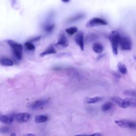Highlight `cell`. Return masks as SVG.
Returning a JSON list of instances; mask_svg holds the SVG:
<instances>
[{"mask_svg":"<svg viewBox=\"0 0 136 136\" xmlns=\"http://www.w3.org/2000/svg\"><path fill=\"white\" fill-rule=\"evenodd\" d=\"M49 102L47 99H41L35 101L30 105V108L33 110H36L44 106Z\"/></svg>","mask_w":136,"mask_h":136,"instance_id":"52a82bcc","label":"cell"},{"mask_svg":"<svg viewBox=\"0 0 136 136\" xmlns=\"http://www.w3.org/2000/svg\"><path fill=\"white\" fill-rule=\"evenodd\" d=\"M61 1L63 2H65V3H67L68 2L70 1V0H61Z\"/></svg>","mask_w":136,"mask_h":136,"instance_id":"4316f807","label":"cell"},{"mask_svg":"<svg viewBox=\"0 0 136 136\" xmlns=\"http://www.w3.org/2000/svg\"><path fill=\"white\" fill-rule=\"evenodd\" d=\"M25 136H35V135H34V134H27V135H25Z\"/></svg>","mask_w":136,"mask_h":136,"instance_id":"83f0119b","label":"cell"},{"mask_svg":"<svg viewBox=\"0 0 136 136\" xmlns=\"http://www.w3.org/2000/svg\"><path fill=\"white\" fill-rule=\"evenodd\" d=\"M10 129L8 127H2L0 128V133L3 134H5L9 133Z\"/></svg>","mask_w":136,"mask_h":136,"instance_id":"cb8c5ba5","label":"cell"},{"mask_svg":"<svg viewBox=\"0 0 136 136\" xmlns=\"http://www.w3.org/2000/svg\"><path fill=\"white\" fill-rule=\"evenodd\" d=\"M126 95L130 96L131 97H136V91L134 90H127L125 91Z\"/></svg>","mask_w":136,"mask_h":136,"instance_id":"7402d4cb","label":"cell"},{"mask_svg":"<svg viewBox=\"0 0 136 136\" xmlns=\"http://www.w3.org/2000/svg\"><path fill=\"white\" fill-rule=\"evenodd\" d=\"M107 24V22L103 19L94 18L87 22L86 26L87 28H92L98 26H105Z\"/></svg>","mask_w":136,"mask_h":136,"instance_id":"3957f363","label":"cell"},{"mask_svg":"<svg viewBox=\"0 0 136 136\" xmlns=\"http://www.w3.org/2000/svg\"><path fill=\"white\" fill-rule=\"evenodd\" d=\"M84 16L85 15L82 14H78L77 15H75L73 17H71V18H70L69 19V20H68V22L71 23V22H73L74 21H77L81 19L82 18H83L84 17Z\"/></svg>","mask_w":136,"mask_h":136,"instance_id":"ac0fdd59","label":"cell"},{"mask_svg":"<svg viewBox=\"0 0 136 136\" xmlns=\"http://www.w3.org/2000/svg\"><path fill=\"white\" fill-rule=\"evenodd\" d=\"M48 120V117L45 115H37L35 118V121L37 123H42L45 122Z\"/></svg>","mask_w":136,"mask_h":136,"instance_id":"9a60e30c","label":"cell"},{"mask_svg":"<svg viewBox=\"0 0 136 136\" xmlns=\"http://www.w3.org/2000/svg\"><path fill=\"white\" fill-rule=\"evenodd\" d=\"M25 46L26 49L29 51H34L35 49V46L33 44V43H31L29 41L27 42L25 44Z\"/></svg>","mask_w":136,"mask_h":136,"instance_id":"44dd1931","label":"cell"},{"mask_svg":"<svg viewBox=\"0 0 136 136\" xmlns=\"http://www.w3.org/2000/svg\"><path fill=\"white\" fill-rule=\"evenodd\" d=\"M11 136H15V134H11Z\"/></svg>","mask_w":136,"mask_h":136,"instance_id":"f1b7e54d","label":"cell"},{"mask_svg":"<svg viewBox=\"0 0 136 136\" xmlns=\"http://www.w3.org/2000/svg\"><path fill=\"white\" fill-rule=\"evenodd\" d=\"M115 123L120 127L123 128H130L135 129L136 128V123L134 121H131L127 120L115 121Z\"/></svg>","mask_w":136,"mask_h":136,"instance_id":"277c9868","label":"cell"},{"mask_svg":"<svg viewBox=\"0 0 136 136\" xmlns=\"http://www.w3.org/2000/svg\"><path fill=\"white\" fill-rule=\"evenodd\" d=\"M56 52V50L54 49V47L53 45H52L51 46H50L47 50L43 52L42 53L40 54V56L41 57H44L45 55H49V54H55Z\"/></svg>","mask_w":136,"mask_h":136,"instance_id":"7c38bea8","label":"cell"},{"mask_svg":"<svg viewBox=\"0 0 136 136\" xmlns=\"http://www.w3.org/2000/svg\"><path fill=\"white\" fill-rule=\"evenodd\" d=\"M119 45H120L121 50L124 51H129L131 49L132 47V44L130 39L127 37H121Z\"/></svg>","mask_w":136,"mask_h":136,"instance_id":"5b68a950","label":"cell"},{"mask_svg":"<svg viewBox=\"0 0 136 136\" xmlns=\"http://www.w3.org/2000/svg\"><path fill=\"white\" fill-rule=\"evenodd\" d=\"M54 25H46L44 27V30L45 31L47 32V33H50L53 30L54 28Z\"/></svg>","mask_w":136,"mask_h":136,"instance_id":"603a6c76","label":"cell"},{"mask_svg":"<svg viewBox=\"0 0 136 136\" xmlns=\"http://www.w3.org/2000/svg\"><path fill=\"white\" fill-rule=\"evenodd\" d=\"M0 64L4 66L10 67L13 65V62L9 59L2 58L0 59Z\"/></svg>","mask_w":136,"mask_h":136,"instance_id":"2e32d148","label":"cell"},{"mask_svg":"<svg viewBox=\"0 0 136 136\" xmlns=\"http://www.w3.org/2000/svg\"><path fill=\"white\" fill-rule=\"evenodd\" d=\"M102 100V97L96 96L94 97H87L85 101L87 104H95L101 101Z\"/></svg>","mask_w":136,"mask_h":136,"instance_id":"4fadbf2b","label":"cell"},{"mask_svg":"<svg viewBox=\"0 0 136 136\" xmlns=\"http://www.w3.org/2000/svg\"><path fill=\"white\" fill-rule=\"evenodd\" d=\"M118 68L119 71H120V72H121L122 74H127V67L123 63L121 62H119L118 64Z\"/></svg>","mask_w":136,"mask_h":136,"instance_id":"e0dca14e","label":"cell"},{"mask_svg":"<svg viewBox=\"0 0 136 136\" xmlns=\"http://www.w3.org/2000/svg\"><path fill=\"white\" fill-rule=\"evenodd\" d=\"M121 36L117 31H112L110 35V39L112 47V51L114 55L118 54V49L120 41Z\"/></svg>","mask_w":136,"mask_h":136,"instance_id":"6da1fadb","label":"cell"},{"mask_svg":"<svg viewBox=\"0 0 136 136\" xmlns=\"http://www.w3.org/2000/svg\"><path fill=\"white\" fill-rule=\"evenodd\" d=\"M101 135H102L101 134H100L99 133H96V134H93L91 135V136H100Z\"/></svg>","mask_w":136,"mask_h":136,"instance_id":"484cf974","label":"cell"},{"mask_svg":"<svg viewBox=\"0 0 136 136\" xmlns=\"http://www.w3.org/2000/svg\"><path fill=\"white\" fill-rule=\"evenodd\" d=\"M16 121L19 123L26 122L29 120L30 115L28 113H20L14 115Z\"/></svg>","mask_w":136,"mask_h":136,"instance_id":"8992f818","label":"cell"},{"mask_svg":"<svg viewBox=\"0 0 136 136\" xmlns=\"http://www.w3.org/2000/svg\"><path fill=\"white\" fill-rule=\"evenodd\" d=\"M93 50L96 53H101L104 50V47L100 43H95L93 46Z\"/></svg>","mask_w":136,"mask_h":136,"instance_id":"5bb4252c","label":"cell"},{"mask_svg":"<svg viewBox=\"0 0 136 136\" xmlns=\"http://www.w3.org/2000/svg\"><path fill=\"white\" fill-rule=\"evenodd\" d=\"M14 118V115H0V122L7 124V125H9L13 122Z\"/></svg>","mask_w":136,"mask_h":136,"instance_id":"8fae6325","label":"cell"},{"mask_svg":"<svg viewBox=\"0 0 136 136\" xmlns=\"http://www.w3.org/2000/svg\"><path fill=\"white\" fill-rule=\"evenodd\" d=\"M41 36H38V37H35V38H34L33 39H30L29 42H31V43H34L35 42H36V41H38V40H39L40 39H41Z\"/></svg>","mask_w":136,"mask_h":136,"instance_id":"d4e9b609","label":"cell"},{"mask_svg":"<svg viewBox=\"0 0 136 136\" xmlns=\"http://www.w3.org/2000/svg\"><path fill=\"white\" fill-rule=\"evenodd\" d=\"M75 42L83 51L84 50V34L82 31H79L76 35Z\"/></svg>","mask_w":136,"mask_h":136,"instance_id":"ba28073f","label":"cell"},{"mask_svg":"<svg viewBox=\"0 0 136 136\" xmlns=\"http://www.w3.org/2000/svg\"><path fill=\"white\" fill-rule=\"evenodd\" d=\"M112 100L113 102H114L116 104H117L119 106L123 108V109H126V108L129 107L128 104V102L126 99H123L120 97L115 96L112 98Z\"/></svg>","mask_w":136,"mask_h":136,"instance_id":"9c48e42d","label":"cell"},{"mask_svg":"<svg viewBox=\"0 0 136 136\" xmlns=\"http://www.w3.org/2000/svg\"><path fill=\"white\" fill-rule=\"evenodd\" d=\"M8 44H9L12 49L13 50V53L17 59L20 60L22 59V50L23 47L21 44H19L12 40H9L7 41Z\"/></svg>","mask_w":136,"mask_h":136,"instance_id":"7a4b0ae2","label":"cell"},{"mask_svg":"<svg viewBox=\"0 0 136 136\" xmlns=\"http://www.w3.org/2000/svg\"><path fill=\"white\" fill-rule=\"evenodd\" d=\"M113 104L111 102H107L102 106V110L103 112H106L110 110L112 107Z\"/></svg>","mask_w":136,"mask_h":136,"instance_id":"d6986e66","label":"cell"},{"mask_svg":"<svg viewBox=\"0 0 136 136\" xmlns=\"http://www.w3.org/2000/svg\"><path fill=\"white\" fill-rule=\"evenodd\" d=\"M66 31L69 35H72L77 33L78 31V28L76 27H71L70 28H67L66 29Z\"/></svg>","mask_w":136,"mask_h":136,"instance_id":"ffe728a7","label":"cell"},{"mask_svg":"<svg viewBox=\"0 0 136 136\" xmlns=\"http://www.w3.org/2000/svg\"><path fill=\"white\" fill-rule=\"evenodd\" d=\"M56 46H61L63 47H66L69 45V42L66 37L65 35L63 33H61L59 36L58 41L55 44Z\"/></svg>","mask_w":136,"mask_h":136,"instance_id":"30bf717a","label":"cell"}]
</instances>
